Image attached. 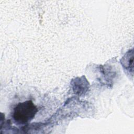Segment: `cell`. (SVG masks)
<instances>
[{
	"label": "cell",
	"mask_w": 134,
	"mask_h": 134,
	"mask_svg": "<svg viewBox=\"0 0 134 134\" xmlns=\"http://www.w3.org/2000/svg\"><path fill=\"white\" fill-rule=\"evenodd\" d=\"M37 112L38 108L32 100H26L18 103L14 107L12 117L16 125H24L31 121Z\"/></svg>",
	"instance_id": "1"
}]
</instances>
